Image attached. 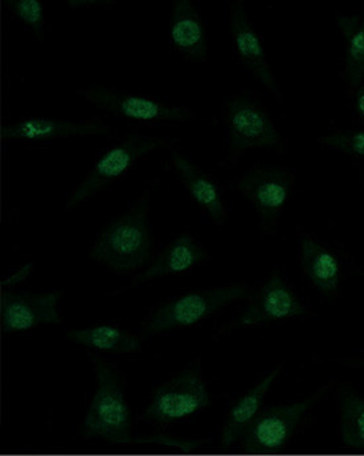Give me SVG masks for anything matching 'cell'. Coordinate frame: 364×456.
<instances>
[{
  "instance_id": "1",
  "label": "cell",
  "mask_w": 364,
  "mask_h": 456,
  "mask_svg": "<svg viewBox=\"0 0 364 456\" xmlns=\"http://www.w3.org/2000/svg\"><path fill=\"white\" fill-rule=\"evenodd\" d=\"M150 189L143 190L137 202L109 224L92 244L89 257L116 273H130L148 265L153 254L149 226Z\"/></svg>"
},
{
  "instance_id": "2",
  "label": "cell",
  "mask_w": 364,
  "mask_h": 456,
  "mask_svg": "<svg viewBox=\"0 0 364 456\" xmlns=\"http://www.w3.org/2000/svg\"><path fill=\"white\" fill-rule=\"evenodd\" d=\"M96 371V392L81 425L86 438H100L113 444H151L153 436H133L132 411L125 397L124 379L116 366L92 354Z\"/></svg>"
},
{
  "instance_id": "3",
  "label": "cell",
  "mask_w": 364,
  "mask_h": 456,
  "mask_svg": "<svg viewBox=\"0 0 364 456\" xmlns=\"http://www.w3.org/2000/svg\"><path fill=\"white\" fill-rule=\"evenodd\" d=\"M224 124L228 133V153L220 167H232L252 149L282 151L284 138L273 119L251 92H241L224 104Z\"/></svg>"
},
{
  "instance_id": "4",
  "label": "cell",
  "mask_w": 364,
  "mask_h": 456,
  "mask_svg": "<svg viewBox=\"0 0 364 456\" xmlns=\"http://www.w3.org/2000/svg\"><path fill=\"white\" fill-rule=\"evenodd\" d=\"M247 284L212 288L207 290L184 293L158 305L142 322L145 336L163 335L171 330L194 327L216 314L222 306L248 297Z\"/></svg>"
},
{
  "instance_id": "5",
  "label": "cell",
  "mask_w": 364,
  "mask_h": 456,
  "mask_svg": "<svg viewBox=\"0 0 364 456\" xmlns=\"http://www.w3.org/2000/svg\"><path fill=\"white\" fill-rule=\"evenodd\" d=\"M170 145V141L158 135L133 133L108 149L97 159L84 181L73 190L65 202V211L75 210L89 198L102 191L124 176L141 157Z\"/></svg>"
},
{
  "instance_id": "6",
  "label": "cell",
  "mask_w": 364,
  "mask_h": 456,
  "mask_svg": "<svg viewBox=\"0 0 364 456\" xmlns=\"http://www.w3.org/2000/svg\"><path fill=\"white\" fill-rule=\"evenodd\" d=\"M328 387H320L311 397L289 404L271 407L257 417L243 436V447L249 454H274L281 452L295 436L305 415L320 399L325 397Z\"/></svg>"
},
{
  "instance_id": "7",
  "label": "cell",
  "mask_w": 364,
  "mask_h": 456,
  "mask_svg": "<svg viewBox=\"0 0 364 456\" xmlns=\"http://www.w3.org/2000/svg\"><path fill=\"white\" fill-rule=\"evenodd\" d=\"M293 186L295 173L284 167H255L232 181L233 189L259 213L261 226L266 232L276 230Z\"/></svg>"
},
{
  "instance_id": "8",
  "label": "cell",
  "mask_w": 364,
  "mask_h": 456,
  "mask_svg": "<svg viewBox=\"0 0 364 456\" xmlns=\"http://www.w3.org/2000/svg\"><path fill=\"white\" fill-rule=\"evenodd\" d=\"M77 94L97 110L127 121H190L197 117L184 107H174L153 97L114 91L101 86H84L77 89Z\"/></svg>"
},
{
  "instance_id": "9",
  "label": "cell",
  "mask_w": 364,
  "mask_h": 456,
  "mask_svg": "<svg viewBox=\"0 0 364 456\" xmlns=\"http://www.w3.org/2000/svg\"><path fill=\"white\" fill-rule=\"evenodd\" d=\"M209 402L205 379L197 370L189 369L158 387L146 409L145 418L159 425H170L202 411Z\"/></svg>"
},
{
  "instance_id": "10",
  "label": "cell",
  "mask_w": 364,
  "mask_h": 456,
  "mask_svg": "<svg viewBox=\"0 0 364 456\" xmlns=\"http://www.w3.org/2000/svg\"><path fill=\"white\" fill-rule=\"evenodd\" d=\"M62 290L31 293L3 290L0 297L2 328L7 333L26 332L42 324H60L57 304Z\"/></svg>"
},
{
  "instance_id": "11",
  "label": "cell",
  "mask_w": 364,
  "mask_h": 456,
  "mask_svg": "<svg viewBox=\"0 0 364 456\" xmlns=\"http://www.w3.org/2000/svg\"><path fill=\"white\" fill-rule=\"evenodd\" d=\"M306 314L308 309L298 300L295 290L282 276L273 273L254 296L248 308L231 324V328L259 327L305 316Z\"/></svg>"
},
{
  "instance_id": "12",
  "label": "cell",
  "mask_w": 364,
  "mask_h": 456,
  "mask_svg": "<svg viewBox=\"0 0 364 456\" xmlns=\"http://www.w3.org/2000/svg\"><path fill=\"white\" fill-rule=\"evenodd\" d=\"M230 31L236 53L244 65L266 89L281 100V91L269 65L260 35L252 26L248 12L241 2L231 5Z\"/></svg>"
},
{
  "instance_id": "13",
  "label": "cell",
  "mask_w": 364,
  "mask_h": 456,
  "mask_svg": "<svg viewBox=\"0 0 364 456\" xmlns=\"http://www.w3.org/2000/svg\"><path fill=\"white\" fill-rule=\"evenodd\" d=\"M113 132L111 125L102 119L86 121H68L61 118H24L21 121L5 124L2 126L3 140L50 141L56 138L86 137V135H105Z\"/></svg>"
},
{
  "instance_id": "14",
  "label": "cell",
  "mask_w": 364,
  "mask_h": 456,
  "mask_svg": "<svg viewBox=\"0 0 364 456\" xmlns=\"http://www.w3.org/2000/svg\"><path fill=\"white\" fill-rule=\"evenodd\" d=\"M207 260L208 252L195 240L194 236L189 232L181 233L158 255L148 270L135 276L134 281L127 287L114 290L110 295H118L125 290L134 289L148 281H157L166 276L187 273Z\"/></svg>"
},
{
  "instance_id": "15",
  "label": "cell",
  "mask_w": 364,
  "mask_h": 456,
  "mask_svg": "<svg viewBox=\"0 0 364 456\" xmlns=\"http://www.w3.org/2000/svg\"><path fill=\"white\" fill-rule=\"evenodd\" d=\"M170 161L192 200L208 214L214 224H224L228 218V211L222 200V190L216 181L178 149H170Z\"/></svg>"
},
{
  "instance_id": "16",
  "label": "cell",
  "mask_w": 364,
  "mask_h": 456,
  "mask_svg": "<svg viewBox=\"0 0 364 456\" xmlns=\"http://www.w3.org/2000/svg\"><path fill=\"white\" fill-rule=\"evenodd\" d=\"M170 37L175 50L191 61L207 60V31L194 3L190 0H178L174 4L170 20Z\"/></svg>"
},
{
  "instance_id": "17",
  "label": "cell",
  "mask_w": 364,
  "mask_h": 456,
  "mask_svg": "<svg viewBox=\"0 0 364 456\" xmlns=\"http://www.w3.org/2000/svg\"><path fill=\"white\" fill-rule=\"evenodd\" d=\"M284 363L274 366L265 377L255 385L247 395L239 399L228 412L224 428L222 431V446L224 449L233 446L238 439L243 438L249 426L257 419L263 399L271 390V385L276 381L277 377L281 374Z\"/></svg>"
},
{
  "instance_id": "18",
  "label": "cell",
  "mask_w": 364,
  "mask_h": 456,
  "mask_svg": "<svg viewBox=\"0 0 364 456\" xmlns=\"http://www.w3.org/2000/svg\"><path fill=\"white\" fill-rule=\"evenodd\" d=\"M301 263L309 281L325 296H334L341 285L342 268L338 257L314 239L301 240Z\"/></svg>"
},
{
  "instance_id": "19",
  "label": "cell",
  "mask_w": 364,
  "mask_h": 456,
  "mask_svg": "<svg viewBox=\"0 0 364 456\" xmlns=\"http://www.w3.org/2000/svg\"><path fill=\"white\" fill-rule=\"evenodd\" d=\"M65 338L100 352L138 353L143 349V342L138 336L114 324H97L85 330H68Z\"/></svg>"
},
{
  "instance_id": "20",
  "label": "cell",
  "mask_w": 364,
  "mask_h": 456,
  "mask_svg": "<svg viewBox=\"0 0 364 456\" xmlns=\"http://www.w3.org/2000/svg\"><path fill=\"white\" fill-rule=\"evenodd\" d=\"M344 39V78L352 88L362 86L364 78V15H344L336 18Z\"/></svg>"
},
{
  "instance_id": "21",
  "label": "cell",
  "mask_w": 364,
  "mask_h": 456,
  "mask_svg": "<svg viewBox=\"0 0 364 456\" xmlns=\"http://www.w3.org/2000/svg\"><path fill=\"white\" fill-rule=\"evenodd\" d=\"M341 423L339 431L344 444L350 449L364 450V398L342 387L339 395Z\"/></svg>"
},
{
  "instance_id": "22",
  "label": "cell",
  "mask_w": 364,
  "mask_h": 456,
  "mask_svg": "<svg viewBox=\"0 0 364 456\" xmlns=\"http://www.w3.org/2000/svg\"><path fill=\"white\" fill-rule=\"evenodd\" d=\"M5 5L11 12L23 21L32 29L37 39L44 42L45 34V10L44 4L39 0H7Z\"/></svg>"
},
{
  "instance_id": "23",
  "label": "cell",
  "mask_w": 364,
  "mask_h": 456,
  "mask_svg": "<svg viewBox=\"0 0 364 456\" xmlns=\"http://www.w3.org/2000/svg\"><path fill=\"white\" fill-rule=\"evenodd\" d=\"M320 143L349 156L364 159V130H344L331 133L320 140Z\"/></svg>"
},
{
  "instance_id": "24",
  "label": "cell",
  "mask_w": 364,
  "mask_h": 456,
  "mask_svg": "<svg viewBox=\"0 0 364 456\" xmlns=\"http://www.w3.org/2000/svg\"><path fill=\"white\" fill-rule=\"evenodd\" d=\"M68 5L72 8H77V7H94V5H97V7H101V5H116V3L114 2H105V0H70L69 3H68Z\"/></svg>"
},
{
  "instance_id": "25",
  "label": "cell",
  "mask_w": 364,
  "mask_h": 456,
  "mask_svg": "<svg viewBox=\"0 0 364 456\" xmlns=\"http://www.w3.org/2000/svg\"><path fill=\"white\" fill-rule=\"evenodd\" d=\"M354 102L355 110H357L360 118L364 121V86H358L355 89Z\"/></svg>"
},
{
  "instance_id": "26",
  "label": "cell",
  "mask_w": 364,
  "mask_h": 456,
  "mask_svg": "<svg viewBox=\"0 0 364 456\" xmlns=\"http://www.w3.org/2000/svg\"><path fill=\"white\" fill-rule=\"evenodd\" d=\"M360 363H362V365H364V361H362V362H360Z\"/></svg>"
}]
</instances>
